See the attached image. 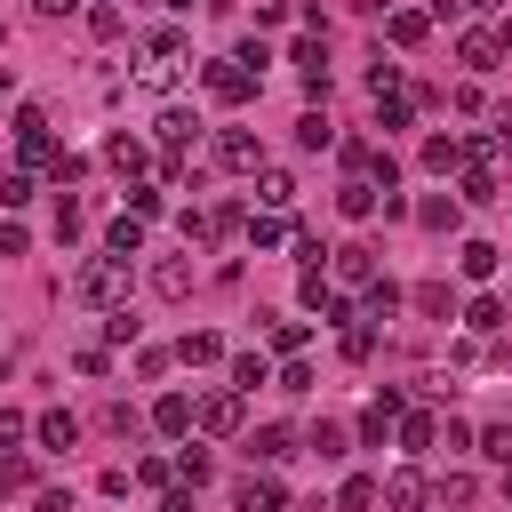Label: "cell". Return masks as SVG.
<instances>
[{
  "mask_svg": "<svg viewBox=\"0 0 512 512\" xmlns=\"http://www.w3.org/2000/svg\"><path fill=\"white\" fill-rule=\"evenodd\" d=\"M184 72H192V40H184V32H152V40H144V56H136V88L168 96Z\"/></svg>",
  "mask_w": 512,
  "mask_h": 512,
  "instance_id": "1",
  "label": "cell"
},
{
  "mask_svg": "<svg viewBox=\"0 0 512 512\" xmlns=\"http://www.w3.org/2000/svg\"><path fill=\"white\" fill-rule=\"evenodd\" d=\"M72 296L96 304V312H120V304H128V256H112V248L88 256V264L72 272Z\"/></svg>",
  "mask_w": 512,
  "mask_h": 512,
  "instance_id": "2",
  "label": "cell"
},
{
  "mask_svg": "<svg viewBox=\"0 0 512 512\" xmlns=\"http://www.w3.org/2000/svg\"><path fill=\"white\" fill-rule=\"evenodd\" d=\"M376 504H392V512H424V504H432V480L416 472V456H408L400 472H384V480H376Z\"/></svg>",
  "mask_w": 512,
  "mask_h": 512,
  "instance_id": "3",
  "label": "cell"
},
{
  "mask_svg": "<svg viewBox=\"0 0 512 512\" xmlns=\"http://www.w3.org/2000/svg\"><path fill=\"white\" fill-rule=\"evenodd\" d=\"M8 136H16V152H24L32 168H48V160H56V144H48V112H40V104H16Z\"/></svg>",
  "mask_w": 512,
  "mask_h": 512,
  "instance_id": "4",
  "label": "cell"
},
{
  "mask_svg": "<svg viewBox=\"0 0 512 512\" xmlns=\"http://www.w3.org/2000/svg\"><path fill=\"white\" fill-rule=\"evenodd\" d=\"M296 296H304V312H320V328H352V320H360V312H352V296H344V288H328L320 272H304V288H296Z\"/></svg>",
  "mask_w": 512,
  "mask_h": 512,
  "instance_id": "5",
  "label": "cell"
},
{
  "mask_svg": "<svg viewBox=\"0 0 512 512\" xmlns=\"http://www.w3.org/2000/svg\"><path fill=\"white\" fill-rule=\"evenodd\" d=\"M216 168H224V176H256V168H264V144H256L248 128H224V136H216Z\"/></svg>",
  "mask_w": 512,
  "mask_h": 512,
  "instance_id": "6",
  "label": "cell"
},
{
  "mask_svg": "<svg viewBox=\"0 0 512 512\" xmlns=\"http://www.w3.org/2000/svg\"><path fill=\"white\" fill-rule=\"evenodd\" d=\"M208 96H216V104H248V96H256V72H248L240 56H224V64H208Z\"/></svg>",
  "mask_w": 512,
  "mask_h": 512,
  "instance_id": "7",
  "label": "cell"
},
{
  "mask_svg": "<svg viewBox=\"0 0 512 512\" xmlns=\"http://www.w3.org/2000/svg\"><path fill=\"white\" fill-rule=\"evenodd\" d=\"M152 136H160L168 152H192V144H200V112H192V104H168V112L152 120Z\"/></svg>",
  "mask_w": 512,
  "mask_h": 512,
  "instance_id": "8",
  "label": "cell"
},
{
  "mask_svg": "<svg viewBox=\"0 0 512 512\" xmlns=\"http://www.w3.org/2000/svg\"><path fill=\"white\" fill-rule=\"evenodd\" d=\"M192 424H200V416H192L184 392H160V400H152V432H160V440H192Z\"/></svg>",
  "mask_w": 512,
  "mask_h": 512,
  "instance_id": "9",
  "label": "cell"
},
{
  "mask_svg": "<svg viewBox=\"0 0 512 512\" xmlns=\"http://www.w3.org/2000/svg\"><path fill=\"white\" fill-rule=\"evenodd\" d=\"M192 416H200V432H208V440H232V432H240V392H208Z\"/></svg>",
  "mask_w": 512,
  "mask_h": 512,
  "instance_id": "10",
  "label": "cell"
},
{
  "mask_svg": "<svg viewBox=\"0 0 512 512\" xmlns=\"http://www.w3.org/2000/svg\"><path fill=\"white\" fill-rule=\"evenodd\" d=\"M440 448V416L432 408H400V456H432Z\"/></svg>",
  "mask_w": 512,
  "mask_h": 512,
  "instance_id": "11",
  "label": "cell"
},
{
  "mask_svg": "<svg viewBox=\"0 0 512 512\" xmlns=\"http://www.w3.org/2000/svg\"><path fill=\"white\" fill-rule=\"evenodd\" d=\"M456 64H464V72H496V64H504V40H496V32H464V40H456Z\"/></svg>",
  "mask_w": 512,
  "mask_h": 512,
  "instance_id": "12",
  "label": "cell"
},
{
  "mask_svg": "<svg viewBox=\"0 0 512 512\" xmlns=\"http://www.w3.org/2000/svg\"><path fill=\"white\" fill-rule=\"evenodd\" d=\"M152 296L184 304V296H192V256H160V264H152Z\"/></svg>",
  "mask_w": 512,
  "mask_h": 512,
  "instance_id": "13",
  "label": "cell"
},
{
  "mask_svg": "<svg viewBox=\"0 0 512 512\" xmlns=\"http://www.w3.org/2000/svg\"><path fill=\"white\" fill-rule=\"evenodd\" d=\"M32 440H40V448H72V440H80V416H72V408H48V416H32Z\"/></svg>",
  "mask_w": 512,
  "mask_h": 512,
  "instance_id": "14",
  "label": "cell"
},
{
  "mask_svg": "<svg viewBox=\"0 0 512 512\" xmlns=\"http://www.w3.org/2000/svg\"><path fill=\"white\" fill-rule=\"evenodd\" d=\"M336 280H352V288H368V280H376V248H360V240H344V248H336Z\"/></svg>",
  "mask_w": 512,
  "mask_h": 512,
  "instance_id": "15",
  "label": "cell"
},
{
  "mask_svg": "<svg viewBox=\"0 0 512 512\" xmlns=\"http://www.w3.org/2000/svg\"><path fill=\"white\" fill-rule=\"evenodd\" d=\"M384 32H392V48H416V40L432 32V16H424V8H392V16H384Z\"/></svg>",
  "mask_w": 512,
  "mask_h": 512,
  "instance_id": "16",
  "label": "cell"
},
{
  "mask_svg": "<svg viewBox=\"0 0 512 512\" xmlns=\"http://www.w3.org/2000/svg\"><path fill=\"white\" fill-rule=\"evenodd\" d=\"M464 152H472L464 136H424V168H432V176H448V168H464Z\"/></svg>",
  "mask_w": 512,
  "mask_h": 512,
  "instance_id": "17",
  "label": "cell"
},
{
  "mask_svg": "<svg viewBox=\"0 0 512 512\" xmlns=\"http://www.w3.org/2000/svg\"><path fill=\"white\" fill-rule=\"evenodd\" d=\"M304 336H312L304 320H288V312H264V344H272V352H304Z\"/></svg>",
  "mask_w": 512,
  "mask_h": 512,
  "instance_id": "18",
  "label": "cell"
},
{
  "mask_svg": "<svg viewBox=\"0 0 512 512\" xmlns=\"http://www.w3.org/2000/svg\"><path fill=\"white\" fill-rule=\"evenodd\" d=\"M456 264H464V280H488V272L504 264V248H488V240H464V248H456Z\"/></svg>",
  "mask_w": 512,
  "mask_h": 512,
  "instance_id": "19",
  "label": "cell"
},
{
  "mask_svg": "<svg viewBox=\"0 0 512 512\" xmlns=\"http://www.w3.org/2000/svg\"><path fill=\"white\" fill-rule=\"evenodd\" d=\"M256 384H272V360L264 352H232V392H256Z\"/></svg>",
  "mask_w": 512,
  "mask_h": 512,
  "instance_id": "20",
  "label": "cell"
},
{
  "mask_svg": "<svg viewBox=\"0 0 512 512\" xmlns=\"http://www.w3.org/2000/svg\"><path fill=\"white\" fill-rule=\"evenodd\" d=\"M456 192H464L472 208H488V200H504V192H496V168H488V160H480V168H464V184H456Z\"/></svg>",
  "mask_w": 512,
  "mask_h": 512,
  "instance_id": "21",
  "label": "cell"
},
{
  "mask_svg": "<svg viewBox=\"0 0 512 512\" xmlns=\"http://www.w3.org/2000/svg\"><path fill=\"white\" fill-rule=\"evenodd\" d=\"M256 200H264V208H288V200H296V176H280V168H256Z\"/></svg>",
  "mask_w": 512,
  "mask_h": 512,
  "instance_id": "22",
  "label": "cell"
},
{
  "mask_svg": "<svg viewBox=\"0 0 512 512\" xmlns=\"http://www.w3.org/2000/svg\"><path fill=\"white\" fill-rule=\"evenodd\" d=\"M392 304H400V288H392V280L376 272V280L360 288V312H368V320H392Z\"/></svg>",
  "mask_w": 512,
  "mask_h": 512,
  "instance_id": "23",
  "label": "cell"
},
{
  "mask_svg": "<svg viewBox=\"0 0 512 512\" xmlns=\"http://www.w3.org/2000/svg\"><path fill=\"white\" fill-rule=\"evenodd\" d=\"M464 328H472V336H496V328H504V304H496V296H472V304H464Z\"/></svg>",
  "mask_w": 512,
  "mask_h": 512,
  "instance_id": "24",
  "label": "cell"
},
{
  "mask_svg": "<svg viewBox=\"0 0 512 512\" xmlns=\"http://www.w3.org/2000/svg\"><path fill=\"white\" fill-rule=\"evenodd\" d=\"M280 480H240V512H280Z\"/></svg>",
  "mask_w": 512,
  "mask_h": 512,
  "instance_id": "25",
  "label": "cell"
},
{
  "mask_svg": "<svg viewBox=\"0 0 512 512\" xmlns=\"http://www.w3.org/2000/svg\"><path fill=\"white\" fill-rule=\"evenodd\" d=\"M296 144H304V152H328V144H336L328 112H304V120H296Z\"/></svg>",
  "mask_w": 512,
  "mask_h": 512,
  "instance_id": "26",
  "label": "cell"
},
{
  "mask_svg": "<svg viewBox=\"0 0 512 512\" xmlns=\"http://www.w3.org/2000/svg\"><path fill=\"white\" fill-rule=\"evenodd\" d=\"M336 208H344V216H352V224H360V216H368V208H376V184H368V176H352V184H344V192H336Z\"/></svg>",
  "mask_w": 512,
  "mask_h": 512,
  "instance_id": "27",
  "label": "cell"
},
{
  "mask_svg": "<svg viewBox=\"0 0 512 512\" xmlns=\"http://www.w3.org/2000/svg\"><path fill=\"white\" fill-rule=\"evenodd\" d=\"M104 248H112V256H136V248H144V216H120V224L104 232Z\"/></svg>",
  "mask_w": 512,
  "mask_h": 512,
  "instance_id": "28",
  "label": "cell"
},
{
  "mask_svg": "<svg viewBox=\"0 0 512 512\" xmlns=\"http://www.w3.org/2000/svg\"><path fill=\"white\" fill-rule=\"evenodd\" d=\"M248 240H256V248H280V240H288V216H280V208L248 216Z\"/></svg>",
  "mask_w": 512,
  "mask_h": 512,
  "instance_id": "29",
  "label": "cell"
},
{
  "mask_svg": "<svg viewBox=\"0 0 512 512\" xmlns=\"http://www.w3.org/2000/svg\"><path fill=\"white\" fill-rule=\"evenodd\" d=\"M216 352H224V344H216V336H208V328H192V336H184V344H176V360H184V368H208V360H216Z\"/></svg>",
  "mask_w": 512,
  "mask_h": 512,
  "instance_id": "30",
  "label": "cell"
},
{
  "mask_svg": "<svg viewBox=\"0 0 512 512\" xmlns=\"http://www.w3.org/2000/svg\"><path fill=\"white\" fill-rule=\"evenodd\" d=\"M288 448H296V432H288V424H264V432H256V448H248V456H264V464H280V456H288Z\"/></svg>",
  "mask_w": 512,
  "mask_h": 512,
  "instance_id": "31",
  "label": "cell"
},
{
  "mask_svg": "<svg viewBox=\"0 0 512 512\" xmlns=\"http://www.w3.org/2000/svg\"><path fill=\"white\" fill-rule=\"evenodd\" d=\"M304 448H312L320 464H336V456H352V448H344V424H312V440H304Z\"/></svg>",
  "mask_w": 512,
  "mask_h": 512,
  "instance_id": "32",
  "label": "cell"
},
{
  "mask_svg": "<svg viewBox=\"0 0 512 512\" xmlns=\"http://www.w3.org/2000/svg\"><path fill=\"white\" fill-rule=\"evenodd\" d=\"M472 456H496V464H512V424L496 416V424H480V448Z\"/></svg>",
  "mask_w": 512,
  "mask_h": 512,
  "instance_id": "33",
  "label": "cell"
},
{
  "mask_svg": "<svg viewBox=\"0 0 512 512\" xmlns=\"http://www.w3.org/2000/svg\"><path fill=\"white\" fill-rule=\"evenodd\" d=\"M88 32H96V40H120V32H128V16H120L112 0H96V8H88Z\"/></svg>",
  "mask_w": 512,
  "mask_h": 512,
  "instance_id": "34",
  "label": "cell"
},
{
  "mask_svg": "<svg viewBox=\"0 0 512 512\" xmlns=\"http://www.w3.org/2000/svg\"><path fill=\"white\" fill-rule=\"evenodd\" d=\"M104 160H112L120 176H136V168H144V144H136V136H112V144H104Z\"/></svg>",
  "mask_w": 512,
  "mask_h": 512,
  "instance_id": "35",
  "label": "cell"
},
{
  "mask_svg": "<svg viewBox=\"0 0 512 512\" xmlns=\"http://www.w3.org/2000/svg\"><path fill=\"white\" fill-rule=\"evenodd\" d=\"M40 184H32V168H16V176H0V208H24Z\"/></svg>",
  "mask_w": 512,
  "mask_h": 512,
  "instance_id": "36",
  "label": "cell"
},
{
  "mask_svg": "<svg viewBox=\"0 0 512 512\" xmlns=\"http://www.w3.org/2000/svg\"><path fill=\"white\" fill-rule=\"evenodd\" d=\"M432 496H440V504H472V472H440Z\"/></svg>",
  "mask_w": 512,
  "mask_h": 512,
  "instance_id": "37",
  "label": "cell"
},
{
  "mask_svg": "<svg viewBox=\"0 0 512 512\" xmlns=\"http://www.w3.org/2000/svg\"><path fill=\"white\" fill-rule=\"evenodd\" d=\"M336 504H344V512H368V504H376V480H368V472H352V480H344V496H336Z\"/></svg>",
  "mask_w": 512,
  "mask_h": 512,
  "instance_id": "38",
  "label": "cell"
},
{
  "mask_svg": "<svg viewBox=\"0 0 512 512\" xmlns=\"http://www.w3.org/2000/svg\"><path fill=\"white\" fill-rule=\"evenodd\" d=\"M160 192H168V184H136V192H128V216H160V208H168Z\"/></svg>",
  "mask_w": 512,
  "mask_h": 512,
  "instance_id": "39",
  "label": "cell"
},
{
  "mask_svg": "<svg viewBox=\"0 0 512 512\" xmlns=\"http://www.w3.org/2000/svg\"><path fill=\"white\" fill-rule=\"evenodd\" d=\"M416 224H424V232H448V224H456V200H424Z\"/></svg>",
  "mask_w": 512,
  "mask_h": 512,
  "instance_id": "40",
  "label": "cell"
},
{
  "mask_svg": "<svg viewBox=\"0 0 512 512\" xmlns=\"http://www.w3.org/2000/svg\"><path fill=\"white\" fill-rule=\"evenodd\" d=\"M416 312H432V320H448L456 304H448V288H440V280H424V288H416Z\"/></svg>",
  "mask_w": 512,
  "mask_h": 512,
  "instance_id": "41",
  "label": "cell"
},
{
  "mask_svg": "<svg viewBox=\"0 0 512 512\" xmlns=\"http://www.w3.org/2000/svg\"><path fill=\"white\" fill-rule=\"evenodd\" d=\"M176 480L200 488V480H208V448H184V456H176Z\"/></svg>",
  "mask_w": 512,
  "mask_h": 512,
  "instance_id": "42",
  "label": "cell"
},
{
  "mask_svg": "<svg viewBox=\"0 0 512 512\" xmlns=\"http://www.w3.org/2000/svg\"><path fill=\"white\" fill-rule=\"evenodd\" d=\"M16 488H32V464L24 456H0V496H16Z\"/></svg>",
  "mask_w": 512,
  "mask_h": 512,
  "instance_id": "43",
  "label": "cell"
},
{
  "mask_svg": "<svg viewBox=\"0 0 512 512\" xmlns=\"http://www.w3.org/2000/svg\"><path fill=\"white\" fill-rule=\"evenodd\" d=\"M48 176H56V184H80V176H88V160H80V152H56V160H48Z\"/></svg>",
  "mask_w": 512,
  "mask_h": 512,
  "instance_id": "44",
  "label": "cell"
},
{
  "mask_svg": "<svg viewBox=\"0 0 512 512\" xmlns=\"http://www.w3.org/2000/svg\"><path fill=\"white\" fill-rule=\"evenodd\" d=\"M104 344H136V320H128V304H120V312H104Z\"/></svg>",
  "mask_w": 512,
  "mask_h": 512,
  "instance_id": "45",
  "label": "cell"
},
{
  "mask_svg": "<svg viewBox=\"0 0 512 512\" xmlns=\"http://www.w3.org/2000/svg\"><path fill=\"white\" fill-rule=\"evenodd\" d=\"M136 480H144V488H176V464H160V456H144V464H136Z\"/></svg>",
  "mask_w": 512,
  "mask_h": 512,
  "instance_id": "46",
  "label": "cell"
},
{
  "mask_svg": "<svg viewBox=\"0 0 512 512\" xmlns=\"http://www.w3.org/2000/svg\"><path fill=\"white\" fill-rule=\"evenodd\" d=\"M376 352V328H344V360H368Z\"/></svg>",
  "mask_w": 512,
  "mask_h": 512,
  "instance_id": "47",
  "label": "cell"
},
{
  "mask_svg": "<svg viewBox=\"0 0 512 512\" xmlns=\"http://www.w3.org/2000/svg\"><path fill=\"white\" fill-rule=\"evenodd\" d=\"M280 392H312V368H304L296 352H288V368H280Z\"/></svg>",
  "mask_w": 512,
  "mask_h": 512,
  "instance_id": "48",
  "label": "cell"
},
{
  "mask_svg": "<svg viewBox=\"0 0 512 512\" xmlns=\"http://www.w3.org/2000/svg\"><path fill=\"white\" fill-rule=\"evenodd\" d=\"M440 440H448V456H464V448H472V424H464V416H448V424H440Z\"/></svg>",
  "mask_w": 512,
  "mask_h": 512,
  "instance_id": "49",
  "label": "cell"
},
{
  "mask_svg": "<svg viewBox=\"0 0 512 512\" xmlns=\"http://www.w3.org/2000/svg\"><path fill=\"white\" fill-rule=\"evenodd\" d=\"M32 512H72V488H40V496H32Z\"/></svg>",
  "mask_w": 512,
  "mask_h": 512,
  "instance_id": "50",
  "label": "cell"
},
{
  "mask_svg": "<svg viewBox=\"0 0 512 512\" xmlns=\"http://www.w3.org/2000/svg\"><path fill=\"white\" fill-rule=\"evenodd\" d=\"M24 432H32V424H24V416H16V408H0V448H16V440H24Z\"/></svg>",
  "mask_w": 512,
  "mask_h": 512,
  "instance_id": "51",
  "label": "cell"
},
{
  "mask_svg": "<svg viewBox=\"0 0 512 512\" xmlns=\"http://www.w3.org/2000/svg\"><path fill=\"white\" fill-rule=\"evenodd\" d=\"M160 512H192V488H184V480H176V488H168V496H160Z\"/></svg>",
  "mask_w": 512,
  "mask_h": 512,
  "instance_id": "52",
  "label": "cell"
},
{
  "mask_svg": "<svg viewBox=\"0 0 512 512\" xmlns=\"http://www.w3.org/2000/svg\"><path fill=\"white\" fill-rule=\"evenodd\" d=\"M0 256H24V224H0Z\"/></svg>",
  "mask_w": 512,
  "mask_h": 512,
  "instance_id": "53",
  "label": "cell"
},
{
  "mask_svg": "<svg viewBox=\"0 0 512 512\" xmlns=\"http://www.w3.org/2000/svg\"><path fill=\"white\" fill-rule=\"evenodd\" d=\"M32 8H40V16H72L80 0H32Z\"/></svg>",
  "mask_w": 512,
  "mask_h": 512,
  "instance_id": "54",
  "label": "cell"
},
{
  "mask_svg": "<svg viewBox=\"0 0 512 512\" xmlns=\"http://www.w3.org/2000/svg\"><path fill=\"white\" fill-rule=\"evenodd\" d=\"M488 8H504V0H464V16H488Z\"/></svg>",
  "mask_w": 512,
  "mask_h": 512,
  "instance_id": "55",
  "label": "cell"
},
{
  "mask_svg": "<svg viewBox=\"0 0 512 512\" xmlns=\"http://www.w3.org/2000/svg\"><path fill=\"white\" fill-rule=\"evenodd\" d=\"M504 504H512V464H504Z\"/></svg>",
  "mask_w": 512,
  "mask_h": 512,
  "instance_id": "56",
  "label": "cell"
},
{
  "mask_svg": "<svg viewBox=\"0 0 512 512\" xmlns=\"http://www.w3.org/2000/svg\"><path fill=\"white\" fill-rule=\"evenodd\" d=\"M168 8H192V0H168Z\"/></svg>",
  "mask_w": 512,
  "mask_h": 512,
  "instance_id": "57",
  "label": "cell"
},
{
  "mask_svg": "<svg viewBox=\"0 0 512 512\" xmlns=\"http://www.w3.org/2000/svg\"><path fill=\"white\" fill-rule=\"evenodd\" d=\"M0 48H8V24H0Z\"/></svg>",
  "mask_w": 512,
  "mask_h": 512,
  "instance_id": "58",
  "label": "cell"
}]
</instances>
